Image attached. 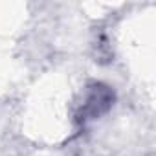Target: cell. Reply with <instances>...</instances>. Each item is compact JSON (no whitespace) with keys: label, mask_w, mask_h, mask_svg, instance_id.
<instances>
[{"label":"cell","mask_w":156,"mask_h":156,"mask_svg":"<svg viewBox=\"0 0 156 156\" xmlns=\"http://www.w3.org/2000/svg\"><path fill=\"white\" fill-rule=\"evenodd\" d=\"M114 90L99 81H94L87 87L83 103L77 110V121L87 123V121H94L98 118H101L103 114H107L112 105H114Z\"/></svg>","instance_id":"1"}]
</instances>
